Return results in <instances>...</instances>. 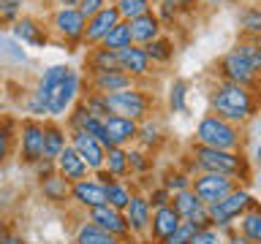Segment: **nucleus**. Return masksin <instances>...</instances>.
<instances>
[{
	"mask_svg": "<svg viewBox=\"0 0 261 244\" xmlns=\"http://www.w3.org/2000/svg\"><path fill=\"white\" fill-rule=\"evenodd\" d=\"M82 93V79L71 65H49L36 84V101L46 109V117H65Z\"/></svg>",
	"mask_w": 261,
	"mask_h": 244,
	"instance_id": "obj_1",
	"label": "nucleus"
},
{
	"mask_svg": "<svg viewBox=\"0 0 261 244\" xmlns=\"http://www.w3.org/2000/svg\"><path fill=\"white\" fill-rule=\"evenodd\" d=\"M210 106H212V114H218L220 119L231 122V125L248 122L256 114V98L250 95L248 87L234 84V81L215 84V89L210 95Z\"/></svg>",
	"mask_w": 261,
	"mask_h": 244,
	"instance_id": "obj_2",
	"label": "nucleus"
},
{
	"mask_svg": "<svg viewBox=\"0 0 261 244\" xmlns=\"http://www.w3.org/2000/svg\"><path fill=\"white\" fill-rule=\"evenodd\" d=\"M196 144L212 146V149H223V152H234V149H240V130L231 122L220 119L218 114H207L196 125Z\"/></svg>",
	"mask_w": 261,
	"mask_h": 244,
	"instance_id": "obj_3",
	"label": "nucleus"
},
{
	"mask_svg": "<svg viewBox=\"0 0 261 244\" xmlns=\"http://www.w3.org/2000/svg\"><path fill=\"white\" fill-rule=\"evenodd\" d=\"M193 166L201 174H226V176H240L245 174V160L237 152H223V149H212V146H193Z\"/></svg>",
	"mask_w": 261,
	"mask_h": 244,
	"instance_id": "obj_4",
	"label": "nucleus"
},
{
	"mask_svg": "<svg viewBox=\"0 0 261 244\" xmlns=\"http://www.w3.org/2000/svg\"><path fill=\"white\" fill-rule=\"evenodd\" d=\"M103 103H106V109H109V114L134 119V122L147 119V111H150V95H147L144 89H139V87L103 95Z\"/></svg>",
	"mask_w": 261,
	"mask_h": 244,
	"instance_id": "obj_5",
	"label": "nucleus"
},
{
	"mask_svg": "<svg viewBox=\"0 0 261 244\" xmlns=\"http://www.w3.org/2000/svg\"><path fill=\"white\" fill-rule=\"evenodd\" d=\"M253 203H256V201L250 198L248 190H231L223 201L210 203V206H207V211H210V223L215 225V228H228V225H231V220L242 217L245 211L253 206Z\"/></svg>",
	"mask_w": 261,
	"mask_h": 244,
	"instance_id": "obj_6",
	"label": "nucleus"
},
{
	"mask_svg": "<svg viewBox=\"0 0 261 244\" xmlns=\"http://www.w3.org/2000/svg\"><path fill=\"white\" fill-rule=\"evenodd\" d=\"M234 179H237V176L212 174V171H207V174H201V176L193 179V182H191V190L210 206V203L223 201L231 190H237V182H234Z\"/></svg>",
	"mask_w": 261,
	"mask_h": 244,
	"instance_id": "obj_7",
	"label": "nucleus"
},
{
	"mask_svg": "<svg viewBox=\"0 0 261 244\" xmlns=\"http://www.w3.org/2000/svg\"><path fill=\"white\" fill-rule=\"evenodd\" d=\"M19 158L28 166L44 160V122L24 119L19 125Z\"/></svg>",
	"mask_w": 261,
	"mask_h": 244,
	"instance_id": "obj_8",
	"label": "nucleus"
},
{
	"mask_svg": "<svg viewBox=\"0 0 261 244\" xmlns=\"http://www.w3.org/2000/svg\"><path fill=\"white\" fill-rule=\"evenodd\" d=\"M52 30H55V36H60L68 44H85L87 19L76 8H57L52 14Z\"/></svg>",
	"mask_w": 261,
	"mask_h": 244,
	"instance_id": "obj_9",
	"label": "nucleus"
},
{
	"mask_svg": "<svg viewBox=\"0 0 261 244\" xmlns=\"http://www.w3.org/2000/svg\"><path fill=\"white\" fill-rule=\"evenodd\" d=\"M68 144L76 149V155L87 163L90 171H101L106 163V149L98 138L87 136L85 130H68Z\"/></svg>",
	"mask_w": 261,
	"mask_h": 244,
	"instance_id": "obj_10",
	"label": "nucleus"
},
{
	"mask_svg": "<svg viewBox=\"0 0 261 244\" xmlns=\"http://www.w3.org/2000/svg\"><path fill=\"white\" fill-rule=\"evenodd\" d=\"M218 68H220L223 81H234V84H242V87H250V84H256V81H258V73L253 71L250 63L245 60L242 54H237L234 49L220 57Z\"/></svg>",
	"mask_w": 261,
	"mask_h": 244,
	"instance_id": "obj_11",
	"label": "nucleus"
},
{
	"mask_svg": "<svg viewBox=\"0 0 261 244\" xmlns=\"http://www.w3.org/2000/svg\"><path fill=\"white\" fill-rule=\"evenodd\" d=\"M87 220L98 228H103L106 233L117 236V239H125L130 236V228H128V220H125V211L109 206V203H103V206H95L87 211Z\"/></svg>",
	"mask_w": 261,
	"mask_h": 244,
	"instance_id": "obj_12",
	"label": "nucleus"
},
{
	"mask_svg": "<svg viewBox=\"0 0 261 244\" xmlns=\"http://www.w3.org/2000/svg\"><path fill=\"white\" fill-rule=\"evenodd\" d=\"M122 16L117 11V6L109 3L103 8V11H98L95 16H90L87 19V30H85V44L93 49V46H101V41L109 36V30L114 27V24H120Z\"/></svg>",
	"mask_w": 261,
	"mask_h": 244,
	"instance_id": "obj_13",
	"label": "nucleus"
},
{
	"mask_svg": "<svg viewBox=\"0 0 261 244\" xmlns=\"http://www.w3.org/2000/svg\"><path fill=\"white\" fill-rule=\"evenodd\" d=\"M71 201L79 203L82 209H95L106 203V185H101L98 179H79V182L71 185Z\"/></svg>",
	"mask_w": 261,
	"mask_h": 244,
	"instance_id": "obj_14",
	"label": "nucleus"
},
{
	"mask_svg": "<svg viewBox=\"0 0 261 244\" xmlns=\"http://www.w3.org/2000/svg\"><path fill=\"white\" fill-rule=\"evenodd\" d=\"M117 60H120V71H125L130 79L150 76V71H152V63H150V57H147L144 46H136V44L120 49Z\"/></svg>",
	"mask_w": 261,
	"mask_h": 244,
	"instance_id": "obj_15",
	"label": "nucleus"
},
{
	"mask_svg": "<svg viewBox=\"0 0 261 244\" xmlns=\"http://www.w3.org/2000/svg\"><path fill=\"white\" fill-rule=\"evenodd\" d=\"M136 87V79H130L125 71H103V73H90V89L95 95H109L120 89Z\"/></svg>",
	"mask_w": 261,
	"mask_h": 244,
	"instance_id": "obj_16",
	"label": "nucleus"
},
{
	"mask_svg": "<svg viewBox=\"0 0 261 244\" xmlns=\"http://www.w3.org/2000/svg\"><path fill=\"white\" fill-rule=\"evenodd\" d=\"M11 33H14L16 41L30 44V46H46V44H49L46 27H44L38 19H33V16H19V19L11 24Z\"/></svg>",
	"mask_w": 261,
	"mask_h": 244,
	"instance_id": "obj_17",
	"label": "nucleus"
},
{
	"mask_svg": "<svg viewBox=\"0 0 261 244\" xmlns=\"http://www.w3.org/2000/svg\"><path fill=\"white\" fill-rule=\"evenodd\" d=\"M103 130H106V136H109L112 146H125V144H130L139 136V122L109 114V117L103 119Z\"/></svg>",
	"mask_w": 261,
	"mask_h": 244,
	"instance_id": "obj_18",
	"label": "nucleus"
},
{
	"mask_svg": "<svg viewBox=\"0 0 261 244\" xmlns=\"http://www.w3.org/2000/svg\"><path fill=\"white\" fill-rule=\"evenodd\" d=\"M55 168H57V174H60L65 182H79V179H87V163L79 158L76 155V149H73V146L68 144L65 146V149L60 152V158L55 160Z\"/></svg>",
	"mask_w": 261,
	"mask_h": 244,
	"instance_id": "obj_19",
	"label": "nucleus"
},
{
	"mask_svg": "<svg viewBox=\"0 0 261 244\" xmlns=\"http://www.w3.org/2000/svg\"><path fill=\"white\" fill-rule=\"evenodd\" d=\"M125 220H128V228L130 233H144L150 231V220H152V206L144 195H130V203L125 209Z\"/></svg>",
	"mask_w": 261,
	"mask_h": 244,
	"instance_id": "obj_20",
	"label": "nucleus"
},
{
	"mask_svg": "<svg viewBox=\"0 0 261 244\" xmlns=\"http://www.w3.org/2000/svg\"><path fill=\"white\" fill-rule=\"evenodd\" d=\"M179 223H182V217L174 211V206H161V209H155L152 211V220H150V233H152V239H158V241H166L171 233L179 228Z\"/></svg>",
	"mask_w": 261,
	"mask_h": 244,
	"instance_id": "obj_21",
	"label": "nucleus"
},
{
	"mask_svg": "<svg viewBox=\"0 0 261 244\" xmlns=\"http://www.w3.org/2000/svg\"><path fill=\"white\" fill-rule=\"evenodd\" d=\"M161 30H163V24L158 19V14H152V11L130 19V38H134L136 46H147L150 41L161 38Z\"/></svg>",
	"mask_w": 261,
	"mask_h": 244,
	"instance_id": "obj_22",
	"label": "nucleus"
},
{
	"mask_svg": "<svg viewBox=\"0 0 261 244\" xmlns=\"http://www.w3.org/2000/svg\"><path fill=\"white\" fill-rule=\"evenodd\" d=\"M68 146V136H65V130L63 128H57V125H44V160H57L60 158V152Z\"/></svg>",
	"mask_w": 261,
	"mask_h": 244,
	"instance_id": "obj_23",
	"label": "nucleus"
},
{
	"mask_svg": "<svg viewBox=\"0 0 261 244\" xmlns=\"http://www.w3.org/2000/svg\"><path fill=\"white\" fill-rule=\"evenodd\" d=\"M87 68H90V73L120 71L117 52H112V49H103V46H93V49H90V54H87Z\"/></svg>",
	"mask_w": 261,
	"mask_h": 244,
	"instance_id": "obj_24",
	"label": "nucleus"
},
{
	"mask_svg": "<svg viewBox=\"0 0 261 244\" xmlns=\"http://www.w3.org/2000/svg\"><path fill=\"white\" fill-rule=\"evenodd\" d=\"M73 244H120V239H117V236H112V233H106L103 228L93 225L90 220H85V223L76 228Z\"/></svg>",
	"mask_w": 261,
	"mask_h": 244,
	"instance_id": "obj_25",
	"label": "nucleus"
},
{
	"mask_svg": "<svg viewBox=\"0 0 261 244\" xmlns=\"http://www.w3.org/2000/svg\"><path fill=\"white\" fill-rule=\"evenodd\" d=\"M41 193H44L46 201L63 203L65 198H71V182H65V179L55 171L52 176H44V179H41Z\"/></svg>",
	"mask_w": 261,
	"mask_h": 244,
	"instance_id": "obj_26",
	"label": "nucleus"
},
{
	"mask_svg": "<svg viewBox=\"0 0 261 244\" xmlns=\"http://www.w3.org/2000/svg\"><path fill=\"white\" fill-rule=\"evenodd\" d=\"M103 168L109 171V176H112V179L125 176L128 171H130L125 146H109V149H106V163H103Z\"/></svg>",
	"mask_w": 261,
	"mask_h": 244,
	"instance_id": "obj_27",
	"label": "nucleus"
},
{
	"mask_svg": "<svg viewBox=\"0 0 261 244\" xmlns=\"http://www.w3.org/2000/svg\"><path fill=\"white\" fill-rule=\"evenodd\" d=\"M134 44V38H130V22L122 19L120 24H114V27L109 30V36H106L101 41L103 49H112V52H120V49H125Z\"/></svg>",
	"mask_w": 261,
	"mask_h": 244,
	"instance_id": "obj_28",
	"label": "nucleus"
},
{
	"mask_svg": "<svg viewBox=\"0 0 261 244\" xmlns=\"http://www.w3.org/2000/svg\"><path fill=\"white\" fill-rule=\"evenodd\" d=\"M240 228H242V236H245L248 241L261 244V209L256 206V203H253V206L242 215Z\"/></svg>",
	"mask_w": 261,
	"mask_h": 244,
	"instance_id": "obj_29",
	"label": "nucleus"
},
{
	"mask_svg": "<svg viewBox=\"0 0 261 244\" xmlns=\"http://www.w3.org/2000/svg\"><path fill=\"white\" fill-rule=\"evenodd\" d=\"M234 52L242 54L245 60L250 63V68L261 76V38H250V36H248L245 41H237Z\"/></svg>",
	"mask_w": 261,
	"mask_h": 244,
	"instance_id": "obj_30",
	"label": "nucleus"
},
{
	"mask_svg": "<svg viewBox=\"0 0 261 244\" xmlns=\"http://www.w3.org/2000/svg\"><path fill=\"white\" fill-rule=\"evenodd\" d=\"M130 195H134V193H130L128 187L120 182V179H114V182L106 185V203H109V206H114V209H120V211L128 209Z\"/></svg>",
	"mask_w": 261,
	"mask_h": 244,
	"instance_id": "obj_31",
	"label": "nucleus"
},
{
	"mask_svg": "<svg viewBox=\"0 0 261 244\" xmlns=\"http://www.w3.org/2000/svg\"><path fill=\"white\" fill-rule=\"evenodd\" d=\"M117 11H120V16L125 22H130V19H136V16H144V14H150L152 11V0H117Z\"/></svg>",
	"mask_w": 261,
	"mask_h": 244,
	"instance_id": "obj_32",
	"label": "nucleus"
},
{
	"mask_svg": "<svg viewBox=\"0 0 261 244\" xmlns=\"http://www.w3.org/2000/svg\"><path fill=\"white\" fill-rule=\"evenodd\" d=\"M144 52L150 57V63H169L174 57V46H171L169 38H155L144 46Z\"/></svg>",
	"mask_w": 261,
	"mask_h": 244,
	"instance_id": "obj_33",
	"label": "nucleus"
},
{
	"mask_svg": "<svg viewBox=\"0 0 261 244\" xmlns=\"http://www.w3.org/2000/svg\"><path fill=\"white\" fill-rule=\"evenodd\" d=\"M240 24H242V30L248 33L250 38H261V8H256V6L242 8Z\"/></svg>",
	"mask_w": 261,
	"mask_h": 244,
	"instance_id": "obj_34",
	"label": "nucleus"
},
{
	"mask_svg": "<svg viewBox=\"0 0 261 244\" xmlns=\"http://www.w3.org/2000/svg\"><path fill=\"white\" fill-rule=\"evenodd\" d=\"M199 231H201V228L196 225V223H191V220H182L177 231L171 233L166 241H161V244H191V241H193V236L199 233Z\"/></svg>",
	"mask_w": 261,
	"mask_h": 244,
	"instance_id": "obj_35",
	"label": "nucleus"
},
{
	"mask_svg": "<svg viewBox=\"0 0 261 244\" xmlns=\"http://www.w3.org/2000/svg\"><path fill=\"white\" fill-rule=\"evenodd\" d=\"M185 95H188V84L182 79H174V81H171V87H169V106H171V111H177V114L185 111Z\"/></svg>",
	"mask_w": 261,
	"mask_h": 244,
	"instance_id": "obj_36",
	"label": "nucleus"
},
{
	"mask_svg": "<svg viewBox=\"0 0 261 244\" xmlns=\"http://www.w3.org/2000/svg\"><path fill=\"white\" fill-rule=\"evenodd\" d=\"M11 144H14V122L0 119V166H3L6 158L11 155Z\"/></svg>",
	"mask_w": 261,
	"mask_h": 244,
	"instance_id": "obj_37",
	"label": "nucleus"
},
{
	"mask_svg": "<svg viewBox=\"0 0 261 244\" xmlns=\"http://www.w3.org/2000/svg\"><path fill=\"white\" fill-rule=\"evenodd\" d=\"M139 141H142L144 146H152V144H158L161 141V125L158 122H152V119H142V125H139Z\"/></svg>",
	"mask_w": 261,
	"mask_h": 244,
	"instance_id": "obj_38",
	"label": "nucleus"
},
{
	"mask_svg": "<svg viewBox=\"0 0 261 244\" xmlns=\"http://www.w3.org/2000/svg\"><path fill=\"white\" fill-rule=\"evenodd\" d=\"M82 103L87 106V111L93 114V117H98V119H106V117H109V109H106V103H103V95L87 93V98H85Z\"/></svg>",
	"mask_w": 261,
	"mask_h": 244,
	"instance_id": "obj_39",
	"label": "nucleus"
},
{
	"mask_svg": "<svg viewBox=\"0 0 261 244\" xmlns=\"http://www.w3.org/2000/svg\"><path fill=\"white\" fill-rule=\"evenodd\" d=\"M191 182L193 179H188L185 174H169L166 176V182H163V187H166V190L171 193V195H177V193H182V190H191Z\"/></svg>",
	"mask_w": 261,
	"mask_h": 244,
	"instance_id": "obj_40",
	"label": "nucleus"
},
{
	"mask_svg": "<svg viewBox=\"0 0 261 244\" xmlns=\"http://www.w3.org/2000/svg\"><path fill=\"white\" fill-rule=\"evenodd\" d=\"M112 0H79V6H76V11L85 16V19H90V16H95L98 11H103L106 6H109Z\"/></svg>",
	"mask_w": 261,
	"mask_h": 244,
	"instance_id": "obj_41",
	"label": "nucleus"
},
{
	"mask_svg": "<svg viewBox=\"0 0 261 244\" xmlns=\"http://www.w3.org/2000/svg\"><path fill=\"white\" fill-rule=\"evenodd\" d=\"M191 244H226V241H223V236H220L218 228H201V231L193 236Z\"/></svg>",
	"mask_w": 261,
	"mask_h": 244,
	"instance_id": "obj_42",
	"label": "nucleus"
},
{
	"mask_svg": "<svg viewBox=\"0 0 261 244\" xmlns=\"http://www.w3.org/2000/svg\"><path fill=\"white\" fill-rule=\"evenodd\" d=\"M24 0H0V19H19Z\"/></svg>",
	"mask_w": 261,
	"mask_h": 244,
	"instance_id": "obj_43",
	"label": "nucleus"
},
{
	"mask_svg": "<svg viewBox=\"0 0 261 244\" xmlns=\"http://www.w3.org/2000/svg\"><path fill=\"white\" fill-rule=\"evenodd\" d=\"M171 198H174V195H171L166 187H158V190H152L150 195H147V201H150V206H155V209H161V206H169L171 203Z\"/></svg>",
	"mask_w": 261,
	"mask_h": 244,
	"instance_id": "obj_44",
	"label": "nucleus"
},
{
	"mask_svg": "<svg viewBox=\"0 0 261 244\" xmlns=\"http://www.w3.org/2000/svg\"><path fill=\"white\" fill-rule=\"evenodd\" d=\"M128 166H130V168H139V171H144V168H147V160H144V155H139V152H128Z\"/></svg>",
	"mask_w": 261,
	"mask_h": 244,
	"instance_id": "obj_45",
	"label": "nucleus"
},
{
	"mask_svg": "<svg viewBox=\"0 0 261 244\" xmlns=\"http://www.w3.org/2000/svg\"><path fill=\"white\" fill-rule=\"evenodd\" d=\"M0 244H24V239L16 231H6L3 239H0Z\"/></svg>",
	"mask_w": 261,
	"mask_h": 244,
	"instance_id": "obj_46",
	"label": "nucleus"
},
{
	"mask_svg": "<svg viewBox=\"0 0 261 244\" xmlns=\"http://www.w3.org/2000/svg\"><path fill=\"white\" fill-rule=\"evenodd\" d=\"M28 111H30V114H44V117H46V109L41 106V101H36V98H30V103H28Z\"/></svg>",
	"mask_w": 261,
	"mask_h": 244,
	"instance_id": "obj_47",
	"label": "nucleus"
},
{
	"mask_svg": "<svg viewBox=\"0 0 261 244\" xmlns=\"http://www.w3.org/2000/svg\"><path fill=\"white\" fill-rule=\"evenodd\" d=\"M188 3H191V0H161V6H169V8H174V11L177 8H185Z\"/></svg>",
	"mask_w": 261,
	"mask_h": 244,
	"instance_id": "obj_48",
	"label": "nucleus"
},
{
	"mask_svg": "<svg viewBox=\"0 0 261 244\" xmlns=\"http://www.w3.org/2000/svg\"><path fill=\"white\" fill-rule=\"evenodd\" d=\"M57 6H60V8H76L79 0H57Z\"/></svg>",
	"mask_w": 261,
	"mask_h": 244,
	"instance_id": "obj_49",
	"label": "nucleus"
},
{
	"mask_svg": "<svg viewBox=\"0 0 261 244\" xmlns=\"http://www.w3.org/2000/svg\"><path fill=\"white\" fill-rule=\"evenodd\" d=\"M226 244H253V241H248L245 236H231V239H228Z\"/></svg>",
	"mask_w": 261,
	"mask_h": 244,
	"instance_id": "obj_50",
	"label": "nucleus"
},
{
	"mask_svg": "<svg viewBox=\"0 0 261 244\" xmlns=\"http://www.w3.org/2000/svg\"><path fill=\"white\" fill-rule=\"evenodd\" d=\"M6 231H8V223H6V217H0V239H3Z\"/></svg>",
	"mask_w": 261,
	"mask_h": 244,
	"instance_id": "obj_51",
	"label": "nucleus"
},
{
	"mask_svg": "<svg viewBox=\"0 0 261 244\" xmlns=\"http://www.w3.org/2000/svg\"><path fill=\"white\" fill-rule=\"evenodd\" d=\"M256 158L261 160V141H258V149H256Z\"/></svg>",
	"mask_w": 261,
	"mask_h": 244,
	"instance_id": "obj_52",
	"label": "nucleus"
},
{
	"mask_svg": "<svg viewBox=\"0 0 261 244\" xmlns=\"http://www.w3.org/2000/svg\"><path fill=\"white\" fill-rule=\"evenodd\" d=\"M204 3H215V0H204Z\"/></svg>",
	"mask_w": 261,
	"mask_h": 244,
	"instance_id": "obj_53",
	"label": "nucleus"
},
{
	"mask_svg": "<svg viewBox=\"0 0 261 244\" xmlns=\"http://www.w3.org/2000/svg\"><path fill=\"white\" fill-rule=\"evenodd\" d=\"M112 3H117V0H112Z\"/></svg>",
	"mask_w": 261,
	"mask_h": 244,
	"instance_id": "obj_54",
	"label": "nucleus"
}]
</instances>
